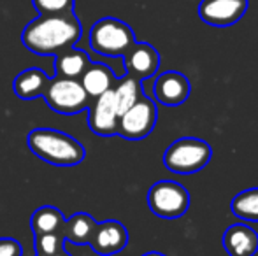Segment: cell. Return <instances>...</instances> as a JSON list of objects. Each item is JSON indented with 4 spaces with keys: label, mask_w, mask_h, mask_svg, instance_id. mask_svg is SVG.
<instances>
[{
    "label": "cell",
    "mask_w": 258,
    "mask_h": 256,
    "mask_svg": "<svg viewBox=\"0 0 258 256\" xmlns=\"http://www.w3.org/2000/svg\"><path fill=\"white\" fill-rule=\"evenodd\" d=\"M83 28L74 11L60 14H39L25 27L21 42L39 56H54L74 48L81 39Z\"/></svg>",
    "instance_id": "6da1fadb"
},
{
    "label": "cell",
    "mask_w": 258,
    "mask_h": 256,
    "mask_svg": "<svg viewBox=\"0 0 258 256\" xmlns=\"http://www.w3.org/2000/svg\"><path fill=\"white\" fill-rule=\"evenodd\" d=\"M27 146L37 158L56 167H74L85 160V147L78 139L54 128H34Z\"/></svg>",
    "instance_id": "7a4b0ae2"
},
{
    "label": "cell",
    "mask_w": 258,
    "mask_h": 256,
    "mask_svg": "<svg viewBox=\"0 0 258 256\" xmlns=\"http://www.w3.org/2000/svg\"><path fill=\"white\" fill-rule=\"evenodd\" d=\"M213 156L209 142L197 137H181L167 147L163 154V165L170 172L179 176H190L202 170Z\"/></svg>",
    "instance_id": "3957f363"
},
{
    "label": "cell",
    "mask_w": 258,
    "mask_h": 256,
    "mask_svg": "<svg viewBox=\"0 0 258 256\" xmlns=\"http://www.w3.org/2000/svg\"><path fill=\"white\" fill-rule=\"evenodd\" d=\"M136 42L134 30L118 18H102L90 30V48L102 56H123Z\"/></svg>",
    "instance_id": "277c9868"
},
{
    "label": "cell",
    "mask_w": 258,
    "mask_h": 256,
    "mask_svg": "<svg viewBox=\"0 0 258 256\" xmlns=\"http://www.w3.org/2000/svg\"><path fill=\"white\" fill-rule=\"evenodd\" d=\"M151 212L162 219H179L190 207V193L176 181H158L148 192Z\"/></svg>",
    "instance_id": "5b68a950"
},
{
    "label": "cell",
    "mask_w": 258,
    "mask_h": 256,
    "mask_svg": "<svg viewBox=\"0 0 258 256\" xmlns=\"http://www.w3.org/2000/svg\"><path fill=\"white\" fill-rule=\"evenodd\" d=\"M42 97L49 109H53L54 113L67 114V116L88 109L90 102H92L79 79H67L58 77V75L49 79L48 88Z\"/></svg>",
    "instance_id": "8992f818"
},
{
    "label": "cell",
    "mask_w": 258,
    "mask_h": 256,
    "mask_svg": "<svg viewBox=\"0 0 258 256\" xmlns=\"http://www.w3.org/2000/svg\"><path fill=\"white\" fill-rule=\"evenodd\" d=\"M158 118L156 104L153 99L143 95L130 109L119 116L118 121V135L128 140L146 139L153 132Z\"/></svg>",
    "instance_id": "52a82bcc"
},
{
    "label": "cell",
    "mask_w": 258,
    "mask_h": 256,
    "mask_svg": "<svg viewBox=\"0 0 258 256\" xmlns=\"http://www.w3.org/2000/svg\"><path fill=\"white\" fill-rule=\"evenodd\" d=\"M248 0H202L199 4V16L204 23L216 28L235 25L248 13Z\"/></svg>",
    "instance_id": "ba28073f"
},
{
    "label": "cell",
    "mask_w": 258,
    "mask_h": 256,
    "mask_svg": "<svg viewBox=\"0 0 258 256\" xmlns=\"http://www.w3.org/2000/svg\"><path fill=\"white\" fill-rule=\"evenodd\" d=\"M119 114L116 109L112 90L97 97L88 106V127L95 135L111 137L118 133Z\"/></svg>",
    "instance_id": "9c48e42d"
},
{
    "label": "cell",
    "mask_w": 258,
    "mask_h": 256,
    "mask_svg": "<svg viewBox=\"0 0 258 256\" xmlns=\"http://www.w3.org/2000/svg\"><path fill=\"white\" fill-rule=\"evenodd\" d=\"M190 81L184 74L177 70H167L155 79L153 95L156 102L167 107L183 106L190 97Z\"/></svg>",
    "instance_id": "30bf717a"
},
{
    "label": "cell",
    "mask_w": 258,
    "mask_h": 256,
    "mask_svg": "<svg viewBox=\"0 0 258 256\" xmlns=\"http://www.w3.org/2000/svg\"><path fill=\"white\" fill-rule=\"evenodd\" d=\"M126 75L136 77L137 81L150 79L158 72L160 55L158 51L148 42H134L132 48L123 55Z\"/></svg>",
    "instance_id": "8fae6325"
},
{
    "label": "cell",
    "mask_w": 258,
    "mask_h": 256,
    "mask_svg": "<svg viewBox=\"0 0 258 256\" xmlns=\"http://www.w3.org/2000/svg\"><path fill=\"white\" fill-rule=\"evenodd\" d=\"M128 244V232L125 225L114 219L97 223L95 232L90 239L88 246L100 256H111L123 251Z\"/></svg>",
    "instance_id": "7c38bea8"
},
{
    "label": "cell",
    "mask_w": 258,
    "mask_h": 256,
    "mask_svg": "<svg viewBox=\"0 0 258 256\" xmlns=\"http://www.w3.org/2000/svg\"><path fill=\"white\" fill-rule=\"evenodd\" d=\"M223 247L228 256H255L258 251V233L244 223L232 225L223 233Z\"/></svg>",
    "instance_id": "4fadbf2b"
},
{
    "label": "cell",
    "mask_w": 258,
    "mask_h": 256,
    "mask_svg": "<svg viewBox=\"0 0 258 256\" xmlns=\"http://www.w3.org/2000/svg\"><path fill=\"white\" fill-rule=\"evenodd\" d=\"M118 77L114 75V72L104 63H95L92 62L88 65V68L85 70V74L79 77V82L85 88L86 95L90 97V100L97 99V97L107 93L109 90L114 88Z\"/></svg>",
    "instance_id": "5bb4252c"
},
{
    "label": "cell",
    "mask_w": 258,
    "mask_h": 256,
    "mask_svg": "<svg viewBox=\"0 0 258 256\" xmlns=\"http://www.w3.org/2000/svg\"><path fill=\"white\" fill-rule=\"evenodd\" d=\"M48 82H49V75L42 68L37 67L25 68L23 72H20L14 77L13 92L18 99L32 100L44 95L46 88H48Z\"/></svg>",
    "instance_id": "9a60e30c"
},
{
    "label": "cell",
    "mask_w": 258,
    "mask_h": 256,
    "mask_svg": "<svg viewBox=\"0 0 258 256\" xmlns=\"http://www.w3.org/2000/svg\"><path fill=\"white\" fill-rule=\"evenodd\" d=\"M90 63H92V60L86 55V51L78 48H69L54 55V74L58 77L79 79L85 74Z\"/></svg>",
    "instance_id": "2e32d148"
},
{
    "label": "cell",
    "mask_w": 258,
    "mask_h": 256,
    "mask_svg": "<svg viewBox=\"0 0 258 256\" xmlns=\"http://www.w3.org/2000/svg\"><path fill=\"white\" fill-rule=\"evenodd\" d=\"M95 226L97 221L88 212H76L72 218L65 219L61 233L69 242L76 244V246H86L95 232Z\"/></svg>",
    "instance_id": "e0dca14e"
},
{
    "label": "cell",
    "mask_w": 258,
    "mask_h": 256,
    "mask_svg": "<svg viewBox=\"0 0 258 256\" xmlns=\"http://www.w3.org/2000/svg\"><path fill=\"white\" fill-rule=\"evenodd\" d=\"M65 223V216L60 209L53 207V205H42L32 214L30 226L34 235H42V233H53L61 232Z\"/></svg>",
    "instance_id": "ac0fdd59"
},
{
    "label": "cell",
    "mask_w": 258,
    "mask_h": 256,
    "mask_svg": "<svg viewBox=\"0 0 258 256\" xmlns=\"http://www.w3.org/2000/svg\"><path fill=\"white\" fill-rule=\"evenodd\" d=\"M112 95H114L118 114L121 116V114L125 113L126 109H130L144 93H143L141 81H137L136 77H130V75H125V77L116 81L114 88H112Z\"/></svg>",
    "instance_id": "d6986e66"
},
{
    "label": "cell",
    "mask_w": 258,
    "mask_h": 256,
    "mask_svg": "<svg viewBox=\"0 0 258 256\" xmlns=\"http://www.w3.org/2000/svg\"><path fill=\"white\" fill-rule=\"evenodd\" d=\"M230 211L239 219L258 223V188H249L235 195L230 202Z\"/></svg>",
    "instance_id": "ffe728a7"
},
{
    "label": "cell",
    "mask_w": 258,
    "mask_h": 256,
    "mask_svg": "<svg viewBox=\"0 0 258 256\" xmlns=\"http://www.w3.org/2000/svg\"><path fill=\"white\" fill-rule=\"evenodd\" d=\"M65 251V237L61 232L42 233L35 237V256H53Z\"/></svg>",
    "instance_id": "44dd1931"
},
{
    "label": "cell",
    "mask_w": 258,
    "mask_h": 256,
    "mask_svg": "<svg viewBox=\"0 0 258 256\" xmlns=\"http://www.w3.org/2000/svg\"><path fill=\"white\" fill-rule=\"evenodd\" d=\"M39 14H60L74 11L76 0H32Z\"/></svg>",
    "instance_id": "7402d4cb"
},
{
    "label": "cell",
    "mask_w": 258,
    "mask_h": 256,
    "mask_svg": "<svg viewBox=\"0 0 258 256\" xmlns=\"http://www.w3.org/2000/svg\"><path fill=\"white\" fill-rule=\"evenodd\" d=\"M23 249L16 239L11 237H0V256H21Z\"/></svg>",
    "instance_id": "603a6c76"
},
{
    "label": "cell",
    "mask_w": 258,
    "mask_h": 256,
    "mask_svg": "<svg viewBox=\"0 0 258 256\" xmlns=\"http://www.w3.org/2000/svg\"><path fill=\"white\" fill-rule=\"evenodd\" d=\"M143 256H167L163 253H158V251H150V253H144Z\"/></svg>",
    "instance_id": "cb8c5ba5"
},
{
    "label": "cell",
    "mask_w": 258,
    "mask_h": 256,
    "mask_svg": "<svg viewBox=\"0 0 258 256\" xmlns=\"http://www.w3.org/2000/svg\"><path fill=\"white\" fill-rule=\"evenodd\" d=\"M53 256H71L67 253V251H61V253H58V254H53Z\"/></svg>",
    "instance_id": "d4e9b609"
}]
</instances>
